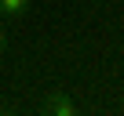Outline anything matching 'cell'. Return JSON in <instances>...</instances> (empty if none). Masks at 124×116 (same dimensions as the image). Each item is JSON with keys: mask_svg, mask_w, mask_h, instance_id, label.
<instances>
[{"mask_svg": "<svg viewBox=\"0 0 124 116\" xmlns=\"http://www.w3.org/2000/svg\"><path fill=\"white\" fill-rule=\"evenodd\" d=\"M40 112H47V116H77V102L70 98V91L55 87V91H47V98L40 102Z\"/></svg>", "mask_w": 124, "mask_h": 116, "instance_id": "6da1fadb", "label": "cell"}, {"mask_svg": "<svg viewBox=\"0 0 124 116\" xmlns=\"http://www.w3.org/2000/svg\"><path fill=\"white\" fill-rule=\"evenodd\" d=\"M0 15H4V18H22V15H29V0H0Z\"/></svg>", "mask_w": 124, "mask_h": 116, "instance_id": "7a4b0ae2", "label": "cell"}, {"mask_svg": "<svg viewBox=\"0 0 124 116\" xmlns=\"http://www.w3.org/2000/svg\"><path fill=\"white\" fill-rule=\"evenodd\" d=\"M4 47H8V29L0 26V54H4Z\"/></svg>", "mask_w": 124, "mask_h": 116, "instance_id": "3957f363", "label": "cell"}]
</instances>
